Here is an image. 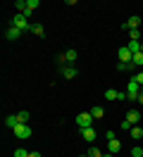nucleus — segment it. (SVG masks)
I'll return each instance as SVG.
<instances>
[{
	"label": "nucleus",
	"mask_w": 143,
	"mask_h": 157,
	"mask_svg": "<svg viewBox=\"0 0 143 157\" xmlns=\"http://www.w3.org/2000/svg\"><path fill=\"white\" fill-rule=\"evenodd\" d=\"M5 38H10V40H19V38H22V31H19L17 26H10V29L5 31Z\"/></svg>",
	"instance_id": "12"
},
{
	"label": "nucleus",
	"mask_w": 143,
	"mask_h": 157,
	"mask_svg": "<svg viewBox=\"0 0 143 157\" xmlns=\"http://www.w3.org/2000/svg\"><path fill=\"white\" fill-rule=\"evenodd\" d=\"M119 128H122V131H131V124H129L126 119H122V124H119Z\"/></svg>",
	"instance_id": "27"
},
{
	"label": "nucleus",
	"mask_w": 143,
	"mask_h": 157,
	"mask_svg": "<svg viewBox=\"0 0 143 157\" xmlns=\"http://www.w3.org/2000/svg\"><path fill=\"white\" fill-rule=\"evenodd\" d=\"M122 150V140H117V138H112V140H107V152H112V155H117Z\"/></svg>",
	"instance_id": "10"
},
{
	"label": "nucleus",
	"mask_w": 143,
	"mask_h": 157,
	"mask_svg": "<svg viewBox=\"0 0 143 157\" xmlns=\"http://www.w3.org/2000/svg\"><path fill=\"white\" fill-rule=\"evenodd\" d=\"M131 157H143V147H141V145H133V150H131Z\"/></svg>",
	"instance_id": "24"
},
{
	"label": "nucleus",
	"mask_w": 143,
	"mask_h": 157,
	"mask_svg": "<svg viewBox=\"0 0 143 157\" xmlns=\"http://www.w3.org/2000/svg\"><path fill=\"white\" fill-rule=\"evenodd\" d=\"M14 157H29V150H24V147H17V150H14Z\"/></svg>",
	"instance_id": "25"
},
{
	"label": "nucleus",
	"mask_w": 143,
	"mask_h": 157,
	"mask_svg": "<svg viewBox=\"0 0 143 157\" xmlns=\"http://www.w3.org/2000/svg\"><path fill=\"white\" fill-rule=\"evenodd\" d=\"M91 114H93V119H103L105 117V109L100 107V105H93V107H91Z\"/></svg>",
	"instance_id": "14"
},
{
	"label": "nucleus",
	"mask_w": 143,
	"mask_h": 157,
	"mask_svg": "<svg viewBox=\"0 0 143 157\" xmlns=\"http://www.w3.org/2000/svg\"><path fill=\"white\" fill-rule=\"evenodd\" d=\"M103 157H114V155H112V152H105V155H103Z\"/></svg>",
	"instance_id": "31"
},
{
	"label": "nucleus",
	"mask_w": 143,
	"mask_h": 157,
	"mask_svg": "<svg viewBox=\"0 0 143 157\" xmlns=\"http://www.w3.org/2000/svg\"><path fill=\"white\" fill-rule=\"evenodd\" d=\"M17 119H19V124H26V121H29V112H26V109L17 112Z\"/></svg>",
	"instance_id": "20"
},
{
	"label": "nucleus",
	"mask_w": 143,
	"mask_h": 157,
	"mask_svg": "<svg viewBox=\"0 0 143 157\" xmlns=\"http://www.w3.org/2000/svg\"><path fill=\"white\" fill-rule=\"evenodd\" d=\"M74 121H76V126H79V128H88V126H93L95 119H93V114H91V112H81V114H76Z\"/></svg>",
	"instance_id": "1"
},
{
	"label": "nucleus",
	"mask_w": 143,
	"mask_h": 157,
	"mask_svg": "<svg viewBox=\"0 0 143 157\" xmlns=\"http://www.w3.org/2000/svg\"><path fill=\"white\" fill-rule=\"evenodd\" d=\"M138 105H143V90L138 93Z\"/></svg>",
	"instance_id": "30"
},
{
	"label": "nucleus",
	"mask_w": 143,
	"mask_h": 157,
	"mask_svg": "<svg viewBox=\"0 0 143 157\" xmlns=\"http://www.w3.org/2000/svg\"><path fill=\"white\" fill-rule=\"evenodd\" d=\"M19 124V119H17V114H10V117H5V126H10V128H14Z\"/></svg>",
	"instance_id": "16"
},
{
	"label": "nucleus",
	"mask_w": 143,
	"mask_h": 157,
	"mask_svg": "<svg viewBox=\"0 0 143 157\" xmlns=\"http://www.w3.org/2000/svg\"><path fill=\"white\" fill-rule=\"evenodd\" d=\"M122 29L131 31V29H141V17H129L126 24H122Z\"/></svg>",
	"instance_id": "6"
},
{
	"label": "nucleus",
	"mask_w": 143,
	"mask_h": 157,
	"mask_svg": "<svg viewBox=\"0 0 143 157\" xmlns=\"http://www.w3.org/2000/svg\"><path fill=\"white\" fill-rule=\"evenodd\" d=\"M133 81H136V83H138V86H143V71H138V74H136V76H133Z\"/></svg>",
	"instance_id": "28"
},
{
	"label": "nucleus",
	"mask_w": 143,
	"mask_h": 157,
	"mask_svg": "<svg viewBox=\"0 0 143 157\" xmlns=\"http://www.w3.org/2000/svg\"><path fill=\"white\" fill-rule=\"evenodd\" d=\"M14 7H17V14H22V12L26 10V0H17V2H14Z\"/></svg>",
	"instance_id": "22"
},
{
	"label": "nucleus",
	"mask_w": 143,
	"mask_h": 157,
	"mask_svg": "<svg viewBox=\"0 0 143 157\" xmlns=\"http://www.w3.org/2000/svg\"><path fill=\"white\" fill-rule=\"evenodd\" d=\"M29 157H43V155H41V152H36V150H31V152H29Z\"/></svg>",
	"instance_id": "29"
},
{
	"label": "nucleus",
	"mask_w": 143,
	"mask_h": 157,
	"mask_svg": "<svg viewBox=\"0 0 143 157\" xmlns=\"http://www.w3.org/2000/svg\"><path fill=\"white\" fill-rule=\"evenodd\" d=\"M138 119H141L138 109H129V112H126V121H129L131 126H138Z\"/></svg>",
	"instance_id": "9"
},
{
	"label": "nucleus",
	"mask_w": 143,
	"mask_h": 157,
	"mask_svg": "<svg viewBox=\"0 0 143 157\" xmlns=\"http://www.w3.org/2000/svg\"><path fill=\"white\" fill-rule=\"evenodd\" d=\"M131 62H133V64H136V67H143V52H136Z\"/></svg>",
	"instance_id": "23"
},
{
	"label": "nucleus",
	"mask_w": 143,
	"mask_h": 157,
	"mask_svg": "<svg viewBox=\"0 0 143 157\" xmlns=\"http://www.w3.org/2000/svg\"><path fill=\"white\" fill-rule=\"evenodd\" d=\"M81 131V138H84L86 143H93L95 140V128L93 126H88V128H79Z\"/></svg>",
	"instance_id": "7"
},
{
	"label": "nucleus",
	"mask_w": 143,
	"mask_h": 157,
	"mask_svg": "<svg viewBox=\"0 0 143 157\" xmlns=\"http://www.w3.org/2000/svg\"><path fill=\"white\" fill-rule=\"evenodd\" d=\"M81 157H88V155H81Z\"/></svg>",
	"instance_id": "32"
},
{
	"label": "nucleus",
	"mask_w": 143,
	"mask_h": 157,
	"mask_svg": "<svg viewBox=\"0 0 143 157\" xmlns=\"http://www.w3.org/2000/svg\"><path fill=\"white\" fill-rule=\"evenodd\" d=\"M60 71H62L65 78H76L79 76V69H76L74 64H65V67H60Z\"/></svg>",
	"instance_id": "5"
},
{
	"label": "nucleus",
	"mask_w": 143,
	"mask_h": 157,
	"mask_svg": "<svg viewBox=\"0 0 143 157\" xmlns=\"http://www.w3.org/2000/svg\"><path fill=\"white\" fill-rule=\"evenodd\" d=\"M12 26H17L19 31H26V29H31V24H29V19L24 17V14H14V17H12Z\"/></svg>",
	"instance_id": "3"
},
{
	"label": "nucleus",
	"mask_w": 143,
	"mask_h": 157,
	"mask_svg": "<svg viewBox=\"0 0 143 157\" xmlns=\"http://www.w3.org/2000/svg\"><path fill=\"white\" fill-rule=\"evenodd\" d=\"M126 48L136 55V52H143V43H141V40H129V43H126Z\"/></svg>",
	"instance_id": "13"
},
{
	"label": "nucleus",
	"mask_w": 143,
	"mask_h": 157,
	"mask_svg": "<svg viewBox=\"0 0 143 157\" xmlns=\"http://www.w3.org/2000/svg\"><path fill=\"white\" fill-rule=\"evenodd\" d=\"M129 40H141V29H131L129 31Z\"/></svg>",
	"instance_id": "21"
},
{
	"label": "nucleus",
	"mask_w": 143,
	"mask_h": 157,
	"mask_svg": "<svg viewBox=\"0 0 143 157\" xmlns=\"http://www.w3.org/2000/svg\"><path fill=\"white\" fill-rule=\"evenodd\" d=\"M86 155H88V157H103L105 152H103V150H100V147L91 145V147H88V152H86Z\"/></svg>",
	"instance_id": "18"
},
{
	"label": "nucleus",
	"mask_w": 143,
	"mask_h": 157,
	"mask_svg": "<svg viewBox=\"0 0 143 157\" xmlns=\"http://www.w3.org/2000/svg\"><path fill=\"white\" fill-rule=\"evenodd\" d=\"M133 67H136L133 62H119V64H117V71H131Z\"/></svg>",
	"instance_id": "17"
},
{
	"label": "nucleus",
	"mask_w": 143,
	"mask_h": 157,
	"mask_svg": "<svg viewBox=\"0 0 143 157\" xmlns=\"http://www.w3.org/2000/svg\"><path fill=\"white\" fill-rule=\"evenodd\" d=\"M31 33H36V36H46V29H43V24H31Z\"/></svg>",
	"instance_id": "15"
},
{
	"label": "nucleus",
	"mask_w": 143,
	"mask_h": 157,
	"mask_svg": "<svg viewBox=\"0 0 143 157\" xmlns=\"http://www.w3.org/2000/svg\"><path fill=\"white\" fill-rule=\"evenodd\" d=\"M138 93H141V90H138V83H136V81H129V83H126V100H131V102H138Z\"/></svg>",
	"instance_id": "2"
},
{
	"label": "nucleus",
	"mask_w": 143,
	"mask_h": 157,
	"mask_svg": "<svg viewBox=\"0 0 143 157\" xmlns=\"http://www.w3.org/2000/svg\"><path fill=\"white\" fill-rule=\"evenodd\" d=\"M62 55H65V62H67V64H74L76 59H79V52H76L74 48H69L67 52H62Z\"/></svg>",
	"instance_id": "11"
},
{
	"label": "nucleus",
	"mask_w": 143,
	"mask_h": 157,
	"mask_svg": "<svg viewBox=\"0 0 143 157\" xmlns=\"http://www.w3.org/2000/svg\"><path fill=\"white\" fill-rule=\"evenodd\" d=\"M129 133H131V138H143V128L141 126H131Z\"/></svg>",
	"instance_id": "19"
},
{
	"label": "nucleus",
	"mask_w": 143,
	"mask_h": 157,
	"mask_svg": "<svg viewBox=\"0 0 143 157\" xmlns=\"http://www.w3.org/2000/svg\"><path fill=\"white\" fill-rule=\"evenodd\" d=\"M131 59H133V52L126 48V45H122V48H119V62H131Z\"/></svg>",
	"instance_id": "8"
},
{
	"label": "nucleus",
	"mask_w": 143,
	"mask_h": 157,
	"mask_svg": "<svg viewBox=\"0 0 143 157\" xmlns=\"http://www.w3.org/2000/svg\"><path fill=\"white\" fill-rule=\"evenodd\" d=\"M12 133L17 138H31V128H29V124H17L12 128Z\"/></svg>",
	"instance_id": "4"
},
{
	"label": "nucleus",
	"mask_w": 143,
	"mask_h": 157,
	"mask_svg": "<svg viewBox=\"0 0 143 157\" xmlns=\"http://www.w3.org/2000/svg\"><path fill=\"white\" fill-rule=\"evenodd\" d=\"M38 5H41V2H38V0H26V7H29V10H31V12L36 10Z\"/></svg>",
	"instance_id": "26"
}]
</instances>
